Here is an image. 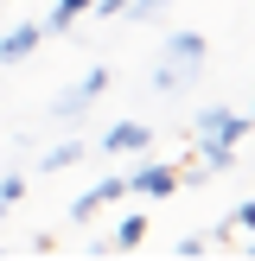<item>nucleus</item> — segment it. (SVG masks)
Returning a JSON list of instances; mask_svg holds the SVG:
<instances>
[{"label": "nucleus", "mask_w": 255, "mask_h": 261, "mask_svg": "<svg viewBox=\"0 0 255 261\" xmlns=\"http://www.w3.org/2000/svg\"><path fill=\"white\" fill-rule=\"evenodd\" d=\"M204 58H211V38H204L198 25H178V32L166 38V58H160V70H153V89H160V96L191 89L204 76Z\"/></svg>", "instance_id": "nucleus-1"}, {"label": "nucleus", "mask_w": 255, "mask_h": 261, "mask_svg": "<svg viewBox=\"0 0 255 261\" xmlns=\"http://www.w3.org/2000/svg\"><path fill=\"white\" fill-rule=\"evenodd\" d=\"M121 185H128V198H172L178 172L160 166V160H147V166H134V172H121Z\"/></svg>", "instance_id": "nucleus-2"}, {"label": "nucleus", "mask_w": 255, "mask_h": 261, "mask_svg": "<svg viewBox=\"0 0 255 261\" xmlns=\"http://www.w3.org/2000/svg\"><path fill=\"white\" fill-rule=\"evenodd\" d=\"M115 198H128L121 172H109V178H96V185H89V191H76V198L64 204V217H70V223H89V217H96L102 204H115Z\"/></svg>", "instance_id": "nucleus-3"}, {"label": "nucleus", "mask_w": 255, "mask_h": 261, "mask_svg": "<svg viewBox=\"0 0 255 261\" xmlns=\"http://www.w3.org/2000/svg\"><path fill=\"white\" fill-rule=\"evenodd\" d=\"M191 134H223V140H236V147H242V134H249V115H236V109H223V102H211V109L191 115Z\"/></svg>", "instance_id": "nucleus-4"}, {"label": "nucleus", "mask_w": 255, "mask_h": 261, "mask_svg": "<svg viewBox=\"0 0 255 261\" xmlns=\"http://www.w3.org/2000/svg\"><path fill=\"white\" fill-rule=\"evenodd\" d=\"M147 147H153L147 121H115L109 134H102V153H147Z\"/></svg>", "instance_id": "nucleus-5"}, {"label": "nucleus", "mask_w": 255, "mask_h": 261, "mask_svg": "<svg viewBox=\"0 0 255 261\" xmlns=\"http://www.w3.org/2000/svg\"><path fill=\"white\" fill-rule=\"evenodd\" d=\"M76 19H89V0H58V7H51L38 25H45V38H51V32H70Z\"/></svg>", "instance_id": "nucleus-6"}, {"label": "nucleus", "mask_w": 255, "mask_h": 261, "mask_svg": "<svg viewBox=\"0 0 255 261\" xmlns=\"http://www.w3.org/2000/svg\"><path fill=\"white\" fill-rule=\"evenodd\" d=\"M76 160H89V147H83V140H58V147L38 160V172H70Z\"/></svg>", "instance_id": "nucleus-7"}, {"label": "nucleus", "mask_w": 255, "mask_h": 261, "mask_svg": "<svg viewBox=\"0 0 255 261\" xmlns=\"http://www.w3.org/2000/svg\"><path fill=\"white\" fill-rule=\"evenodd\" d=\"M147 242V211H128L121 223H115V236H109V249H140Z\"/></svg>", "instance_id": "nucleus-8"}, {"label": "nucleus", "mask_w": 255, "mask_h": 261, "mask_svg": "<svg viewBox=\"0 0 255 261\" xmlns=\"http://www.w3.org/2000/svg\"><path fill=\"white\" fill-rule=\"evenodd\" d=\"M83 109H89V102L76 96V83H70V89H58V96H51V121H76V115H83Z\"/></svg>", "instance_id": "nucleus-9"}, {"label": "nucleus", "mask_w": 255, "mask_h": 261, "mask_svg": "<svg viewBox=\"0 0 255 261\" xmlns=\"http://www.w3.org/2000/svg\"><path fill=\"white\" fill-rule=\"evenodd\" d=\"M121 19H128V25H153V19H166V0H128Z\"/></svg>", "instance_id": "nucleus-10"}, {"label": "nucleus", "mask_w": 255, "mask_h": 261, "mask_svg": "<svg viewBox=\"0 0 255 261\" xmlns=\"http://www.w3.org/2000/svg\"><path fill=\"white\" fill-rule=\"evenodd\" d=\"M109 83H115V76H109V64H96V70H83V83H76V96H83V102H96V96H102Z\"/></svg>", "instance_id": "nucleus-11"}, {"label": "nucleus", "mask_w": 255, "mask_h": 261, "mask_svg": "<svg viewBox=\"0 0 255 261\" xmlns=\"http://www.w3.org/2000/svg\"><path fill=\"white\" fill-rule=\"evenodd\" d=\"M19 198H26V172H7L0 178V211H13Z\"/></svg>", "instance_id": "nucleus-12"}, {"label": "nucleus", "mask_w": 255, "mask_h": 261, "mask_svg": "<svg viewBox=\"0 0 255 261\" xmlns=\"http://www.w3.org/2000/svg\"><path fill=\"white\" fill-rule=\"evenodd\" d=\"M204 249H211V236H178V249H172V255H185V261H198Z\"/></svg>", "instance_id": "nucleus-13"}, {"label": "nucleus", "mask_w": 255, "mask_h": 261, "mask_svg": "<svg viewBox=\"0 0 255 261\" xmlns=\"http://www.w3.org/2000/svg\"><path fill=\"white\" fill-rule=\"evenodd\" d=\"M230 223H236L242 236H249V229H255V198H249V204H236V217H230Z\"/></svg>", "instance_id": "nucleus-14"}, {"label": "nucleus", "mask_w": 255, "mask_h": 261, "mask_svg": "<svg viewBox=\"0 0 255 261\" xmlns=\"http://www.w3.org/2000/svg\"><path fill=\"white\" fill-rule=\"evenodd\" d=\"M249 255H255V229H249Z\"/></svg>", "instance_id": "nucleus-15"}, {"label": "nucleus", "mask_w": 255, "mask_h": 261, "mask_svg": "<svg viewBox=\"0 0 255 261\" xmlns=\"http://www.w3.org/2000/svg\"><path fill=\"white\" fill-rule=\"evenodd\" d=\"M249 121H255V102H249Z\"/></svg>", "instance_id": "nucleus-16"}]
</instances>
